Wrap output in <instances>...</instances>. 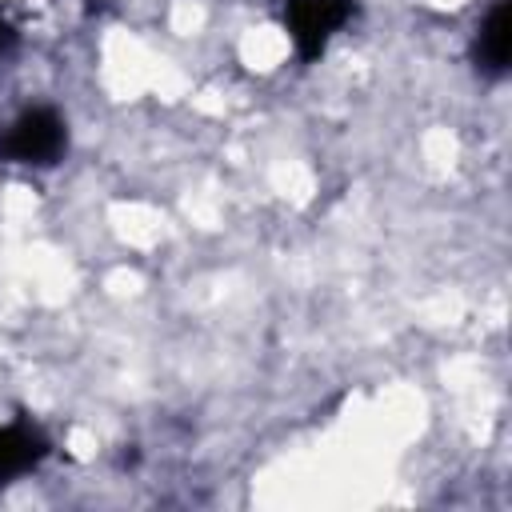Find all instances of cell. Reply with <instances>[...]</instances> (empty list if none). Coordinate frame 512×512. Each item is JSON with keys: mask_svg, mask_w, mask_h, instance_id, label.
I'll return each mask as SVG.
<instances>
[{"mask_svg": "<svg viewBox=\"0 0 512 512\" xmlns=\"http://www.w3.org/2000/svg\"><path fill=\"white\" fill-rule=\"evenodd\" d=\"M72 132L56 104H28L0 124V164L8 168H56L68 156Z\"/></svg>", "mask_w": 512, "mask_h": 512, "instance_id": "obj_1", "label": "cell"}, {"mask_svg": "<svg viewBox=\"0 0 512 512\" xmlns=\"http://www.w3.org/2000/svg\"><path fill=\"white\" fill-rule=\"evenodd\" d=\"M360 16V0H284L280 24L288 36V48L300 64L324 60L332 40Z\"/></svg>", "mask_w": 512, "mask_h": 512, "instance_id": "obj_2", "label": "cell"}, {"mask_svg": "<svg viewBox=\"0 0 512 512\" xmlns=\"http://www.w3.org/2000/svg\"><path fill=\"white\" fill-rule=\"evenodd\" d=\"M512 60V0H492L472 36V68L484 80H504Z\"/></svg>", "mask_w": 512, "mask_h": 512, "instance_id": "obj_3", "label": "cell"}, {"mask_svg": "<svg viewBox=\"0 0 512 512\" xmlns=\"http://www.w3.org/2000/svg\"><path fill=\"white\" fill-rule=\"evenodd\" d=\"M48 452H52V444L36 424H28V420L0 424V484H12L20 476L36 472L48 460Z\"/></svg>", "mask_w": 512, "mask_h": 512, "instance_id": "obj_4", "label": "cell"}, {"mask_svg": "<svg viewBox=\"0 0 512 512\" xmlns=\"http://www.w3.org/2000/svg\"><path fill=\"white\" fill-rule=\"evenodd\" d=\"M16 40H20V36H16L12 20H8L4 12H0V64H4V60H8L12 52H16Z\"/></svg>", "mask_w": 512, "mask_h": 512, "instance_id": "obj_5", "label": "cell"}]
</instances>
